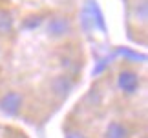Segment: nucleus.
<instances>
[{
    "label": "nucleus",
    "instance_id": "obj_3",
    "mask_svg": "<svg viewBox=\"0 0 148 138\" xmlns=\"http://www.w3.org/2000/svg\"><path fill=\"white\" fill-rule=\"evenodd\" d=\"M24 106V96L18 91H8L0 98V111L8 116H16Z\"/></svg>",
    "mask_w": 148,
    "mask_h": 138
},
{
    "label": "nucleus",
    "instance_id": "obj_7",
    "mask_svg": "<svg viewBox=\"0 0 148 138\" xmlns=\"http://www.w3.org/2000/svg\"><path fill=\"white\" fill-rule=\"evenodd\" d=\"M13 29V18L8 11H0V34H8Z\"/></svg>",
    "mask_w": 148,
    "mask_h": 138
},
{
    "label": "nucleus",
    "instance_id": "obj_5",
    "mask_svg": "<svg viewBox=\"0 0 148 138\" xmlns=\"http://www.w3.org/2000/svg\"><path fill=\"white\" fill-rule=\"evenodd\" d=\"M102 135H104V138H128L130 129H128V125L124 122H121V120H112V122L106 124Z\"/></svg>",
    "mask_w": 148,
    "mask_h": 138
},
{
    "label": "nucleus",
    "instance_id": "obj_10",
    "mask_svg": "<svg viewBox=\"0 0 148 138\" xmlns=\"http://www.w3.org/2000/svg\"><path fill=\"white\" fill-rule=\"evenodd\" d=\"M0 51H2V47H0Z\"/></svg>",
    "mask_w": 148,
    "mask_h": 138
},
{
    "label": "nucleus",
    "instance_id": "obj_2",
    "mask_svg": "<svg viewBox=\"0 0 148 138\" xmlns=\"http://www.w3.org/2000/svg\"><path fill=\"white\" fill-rule=\"evenodd\" d=\"M117 87H119V91H121L124 96L137 95V91L141 87V78H139L137 71L128 69V67L121 69V71L117 73Z\"/></svg>",
    "mask_w": 148,
    "mask_h": 138
},
{
    "label": "nucleus",
    "instance_id": "obj_6",
    "mask_svg": "<svg viewBox=\"0 0 148 138\" xmlns=\"http://www.w3.org/2000/svg\"><path fill=\"white\" fill-rule=\"evenodd\" d=\"M132 18L135 22L146 24V18H148V2L146 0H135L132 4Z\"/></svg>",
    "mask_w": 148,
    "mask_h": 138
},
{
    "label": "nucleus",
    "instance_id": "obj_1",
    "mask_svg": "<svg viewBox=\"0 0 148 138\" xmlns=\"http://www.w3.org/2000/svg\"><path fill=\"white\" fill-rule=\"evenodd\" d=\"M46 33L53 40H62L73 33V22L66 15H53L46 22Z\"/></svg>",
    "mask_w": 148,
    "mask_h": 138
},
{
    "label": "nucleus",
    "instance_id": "obj_4",
    "mask_svg": "<svg viewBox=\"0 0 148 138\" xmlns=\"http://www.w3.org/2000/svg\"><path fill=\"white\" fill-rule=\"evenodd\" d=\"M49 89L57 98L62 100V98H66V96L70 95V91L73 89V80H71L70 74H59V76H55L49 82Z\"/></svg>",
    "mask_w": 148,
    "mask_h": 138
},
{
    "label": "nucleus",
    "instance_id": "obj_8",
    "mask_svg": "<svg viewBox=\"0 0 148 138\" xmlns=\"http://www.w3.org/2000/svg\"><path fill=\"white\" fill-rule=\"evenodd\" d=\"M66 138H88V136L84 135L82 131H77V129H73V131H70V133L66 135Z\"/></svg>",
    "mask_w": 148,
    "mask_h": 138
},
{
    "label": "nucleus",
    "instance_id": "obj_9",
    "mask_svg": "<svg viewBox=\"0 0 148 138\" xmlns=\"http://www.w3.org/2000/svg\"><path fill=\"white\" fill-rule=\"evenodd\" d=\"M141 138H146V136H141Z\"/></svg>",
    "mask_w": 148,
    "mask_h": 138
}]
</instances>
